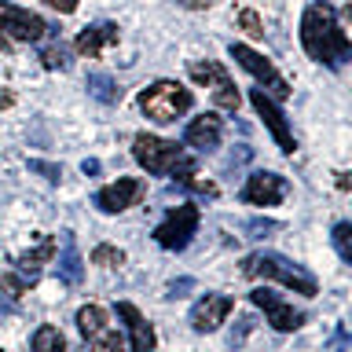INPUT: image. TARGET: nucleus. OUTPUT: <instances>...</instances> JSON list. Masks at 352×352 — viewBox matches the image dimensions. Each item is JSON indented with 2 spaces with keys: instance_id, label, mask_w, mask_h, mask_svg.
I'll return each instance as SVG.
<instances>
[{
  "instance_id": "obj_19",
  "label": "nucleus",
  "mask_w": 352,
  "mask_h": 352,
  "mask_svg": "<svg viewBox=\"0 0 352 352\" xmlns=\"http://www.w3.org/2000/svg\"><path fill=\"white\" fill-rule=\"evenodd\" d=\"M85 88H88V96H96L99 103H107V107H114L121 99V85L114 81V77H107V74H88Z\"/></svg>"
},
{
  "instance_id": "obj_25",
  "label": "nucleus",
  "mask_w": 352,
  "mask_h": 352,
  "mask_svg": "<svg viewBox=\"0 0 352 352\" xmlns=\"http://www.w3.org/2000/svg\"><path fill=\"white\" fill-rule=\"evenodd\" d=\"M176 184H180V187H191L195 195H206V198H217V191H220V187H217L213 180H202L198 173H187V176H180Z\"/></svg>"
},
{
  "instance_id": "obj_2",
  "label": "nucleus",
  "mask_w": 352,
  "mask_h": 352,
  "mask_svg": "<svg viewBox=\"0 0 352 352\" xmlns=\"http://www.w3.org/2000/svg\"><path fill=\"white\" fill-rule=\"evenodd\" d=\"M132 158H136L151 176H173V180H180V176L195 173L191 154L184 147H176L173 140L151 136V132H140V136L132 140Z\"/></svg>"
},
{
  "instance_id": "obj_18",
  "label": "nucleus",
  "mask_w": 352,
  "mask_h": 352,
  "mask_svg": "<svg viewBox=\"0 0 352 352\" xmlns=\"http://www.w3.org/2000/svg\"><path fill=\"white\" fill-rule=\"evenodd\" d=\"M30 352H66V338L59 327L52 323H41L33 330V341H30Z\"/></svg>"
},
{
  "instance_id": "obj_11",
  "label": "nucleus",
  "mask_w": 352,
  "mask_h": 352,
  "mask_svg": "<svg viewBox=\"0 0 352 352\" xmlns=\"http://www.w3.org/2000/svg\"><path fill=\"white\" fill-rule=\"evenodd\" d=\"M118 319L129 330V349L132 352H154V349H158V338H154L151 319L143 316L132 301H118Z\"/></svg>"
},
{
  "instance_id": "obj_5",
  "label": "nucleus",
  "mask_w": 352,
  "mask_h": 352,
  "mask_svg": "<svg viewBox=\"0 0 352 352\" xmlns=\"http://www.w3.org/2000/svg\"><path fill=\"white\" fill-rule=\"evenodd\" d=\"M228 52H231V59H235V63H239L242 70H246L261 88H268L275 99H286V96H290V85H286V77L272 66V59H264V55H261V52H253L250 44H231Z\"/></svg>"
},
{
  "instance_id": "obj_9",
  "label": "nucleus",
  "mask_w": 352,
  "mask_h": 352,
  "mask_svg": "<svg viewBox=\"0 0 352 352\" xmlns=\"http://www.w3.org/2000/svg\"><path fill=\"white\" fill-rule=\"evenodd\" d=\"M250 301L264 308V316H268L272 330H279V334H290V330H297L305 323V312H297L294 305H286L283 297H275L272 290H264V286H257V290L250 294Z\"/></svg>"
},
{
  "instance_id": "obj_32",
  "label": "nucleus",
  "mask_w": 352,
  "mask_h": 352,
  "mask_svg": "<svg viewBox=\"0 0 352 352\" xmlns=\"http://www.w3.org/2000/svg\"><path fill=\"white\" fill-rule=\"evenodd\" d=\"M8 107H15V92H11V88H0V110H8Z\"/></svg>"
},
{
  "instance_id": "obj_8",
  "label": "nucleus",
  "mask_w": 352,
  "mask_h": 352,
  "mask_svg": "<svg viewBox=\"0 0 352 352\" xmlns=\"http://www.w3.org/2000/svg\"><path fill=\"white\" fill-rule=\"evenodd\" d=\"M250 103H253V110H257V118L268 125V132L275 136L279 151H283V154H294V151H297V140H294L290 125H286V114L275 107V99L264 92V88H253V92H250Z\"/></svg>"
},
{
  "instance_id": "obj_23",
  "label": "nucleus",
  "mask_w": 352,
  "mask_h": 352,
  "mask_svg": "<svg viewBox=\"0 0 352 352\" xmlns=\"http://www.w3.org/2000/svg\"><path fill=\"white\" fill-rule=\"evenodd\" d=\"M41 63H44V70H66L70 66V52H66V44H48L41 52Z\"/></svg>"
},
{
  "instance_id": "obj_10",
  "label": "nucleus",
  "mask_w": 352,
  "mask_h": 352,
  "mask_svg": "<svg viewBox=\"0 0 352 352\" xmlns=\"http://www.w3.org/2000/svg\"><path fill=\"white\" fill-rule=\"evenodd\" d=\"M143 198V180L136 176H118L114 184L99 187L96 191V206L103 209V213H125L129 206H136Z\"/></svg>"
},
{
  "instance_id": "obj_3",
  "label": "nucleus",
  "mask_w": 352,
  "mask_h": 352,
  "mask_svg": "<svg viewBox=\"0 0 352 352\" xmlns=\"http://www.w3.org/2000/svg\"><path fill=\"white\" fill-rule=\"evenodd\" d=\"M242 275H246V279H272V283H283L286 290L305 294V297H316V294H319L316 279L301 268V264L286 261L283 253H272V250L250 253V257L242 261Z\"/></svg>"
},
{
  "instance_id": "obj_1",
  "label": "nucleus",
  "mask_w": 352,
  "mask_h": 352,
  "mask_svg": "<svg viewBox=\"0 0 352 352\" xmlns=\"http://www.w3.org/2000/svg\"><path fill=\"white\" fill-rule=\"evenodd\" d=\"M301 44H305V52L312 55L316 63L341 66L349 59L352 41H349V30L341 26V15H338L334 4L316 0V4L305 8V15H301Z\"/></svg>"
},
{
  "instance_id": "obj_27",
  "label": "nucleus",
  "mask_w": 352,
  "mask_h": 352,
  "mask_svg": "<svg viewBox=\"0 0 352 352\" xmlns=\"http://www.w3.org/2000/svg\"><path fill=\"white\" fill-rule=\"evenodd\" d=\"M30 169H33V173H41L44 180H52V184L63 176V169H59V165H52V162H41V158H33V162H30Z\"/></svg>"
},
{
  "instance_id": "obj_15",
  "label": "nucleus",
  "mask_w": 352,
  "mask_h": 352,
  "mask_svg": "<svg viewBox=\"0 0 352 352\" xmlns=\"http://www.w3.org/2000/svg\"><path fill=\"white\" fill-rule=\"evenodd\" d=\"M118 37H121V33H118L114 22H96V26H85L81 33H77L74 48L81 55H88V59H96V55H103V52L114 48Z\"/></svg>"
},
{
  "instance_id": "obj_34",
  "label": "nucleus",
  "mask_w": 352,
  "mask_h": 352,
  "mask_svg": "<svg viewBox=\"0 0 352 352\" xmlns=\"http://www.w3.org/2000/svg\"><path fill=\"white\" fill-rule=\"evenodd\" d=\"M0 48H11V41L4 37V33H0Z\"/></svg>"
},
{
  "instance_id": "obj_20",
  "label": "nucleus",
  "mask_w": 352,
  "mask_h": 352,
  "mask_svg": "<svg viewBox=\"0 0 352 352\" xmlns=\"http://www.w3.org/2000/svg\"><path fill=\"white\" fill-rule=\"evenodd\" d=\"M107 308L103 305H81L77 308V330H81L85 338H96L99 330H107Z\"/></svg>"
},
{
  "instance_id": "obj_22",
  "label": "nucleus",
  "mask_w": 352,
  "mask_h": 352,
  "mask_svg": "<svg viewBox=\"0 0 352 352\" xmlns=\"http://www.w3.org/2000/svg\"><path fill=\"white\" fill-rule=\"evenodd\" d=\"M334 250H338V257L345 261V264H352V224L349 220H341V224H334Z\"/></svg>"
},
{
  "instance_id": "obj_28",
  "label": "nucleus",
  "mask_w": 352,
  "mask_h": 352,
  "mask_svg": "<svg viewBox=\"0 0 352 352\" xmlns=\"http://www.w3.org/2000/svg\"><path fill=\"white\" fill-rule=\"evenodd\" d=\"M33 283H37V275H30V279H26V275H4V286H8V290H15V294H26Z\"/></svg>"
},
{
  "instance_id": "obj_31",
  "label": "nucleus",
  "mask_w": 352,
  "mask_h": 352,
  "mask_svg": "<svg viewBox=\"0 0 352 352\" xmlns=\"http://www.w3.org/2000/svg\"><path fill=\"white\" fill-rule=\"evenodd\" d=\"M184 290H191V279H180L169 286V297H184Z\"/></svg>"
},
{
  "instance_id": "obj_17",
  "label": "nucleus",
  "mask_w": 352,
  "mask_h": 352,
  "mask_svg": "<svg viewBox=\"0 0 352 352\" xmlns=\"http://www.w3.org/2000/svg\"><path fill=\"white\" fill-rule=\"evenodd\" d=\"M55 257V239H48L44 235L41 242H37V250H26V253H19L15 257V264H19V272H26V275H37V268L41 264H48Z\"/></svg>"
},
{
  "instance_id": "obj_24",
  "label": "nucleus",
  "mask_w": 352,
  "mask_h": 352,
  "mask_svg": "<svg viewBox=\"0 0 352 352\" xmlns=\"http://www.w3.org/2000/svg\"><path fill=\"white\" fill-rule=\"evenodd\" d=\"M92 264H99V268H121V264H125V253H121L118 246H96L92 250Z\"/></svg>"
},
{
  "instance_id": "obj_14",
  "label": "nucleus",
  "mask_w": 352,
  "mask_h": 352,
  "mask_svg": "<svg viewBox=\"0 0 352 352\" xmlns=\"http://www.w3.org/2000/svg\"><path fill=\"white\" fill-rule=\"evenodd\" d=\"M220 136H224V121H220L217 114H202V118H195L191 125L184 129V143H187V147L206 151V154L220 147Z\"/></svg>"
},
{
  "instance_id": "obj_33",
  "label": "nucleus",
  "mask_w": 352,
  "mask_h": 352,
  "mask_svg": "<svg viewBox=\"0 0 352 352\" xmlns=\"http://www.w3.org/2000/svg\"><path fill=\"white\" fill-rule=\"evenodd\" d=\"M81 173H88V176L99 173V162H96V158H85V162H81Z\"/></svg>"
},
{
  "instance_id": "obj_7",
  "label": "nucleus",
  "mask_w": 352,
  "mask_h": 352,
  "mask_svg": "<svg viewBox=\"0 0 352 352\" xmlns=\"http://www.w3.org/2000/svg\"><path fill=\"white\" fill-rule=\"evenodd\" d=\"M44 19L33 15L30 8H19V4H8V0H0V33H4L8 41H19V44H33L44 37Z\"/></svg>"
},
{
  "instance_id": "obj_26",
  "label": "nucleus",
  "mask_w": 352,
  "mask_h": 352,
  "mask_svg": "<svg viewBox=\"0 0 352 352\" xmlns=\"http://www.w3.org/2000/svg\"><path fill=\"white\" fill-rule=\"evenodd\" d=\"M239 30L246 33V37H264V22L253 8H242L239 11Z\"/></svg>"
},
{
  "instance_id": "obj_13",
  "label": "nucleus",
  "mask_w": 352,
  "mask_h": 352,
  "mask_svg": "<svg viewBox=\"0 0 352 352\" xmlns=\"http://www.w3.org/2000/svg\"><path fill=\"white\" fill-rule=\"evenodd\" d=\"M286 195V180L279 173H253L242 187V202L250 206H279Z\"/></svg>"
},
{
  "instance_id": "obj_29",
  "label": "nucleus",
  "mask_w": 352,
  "mask_h": 352,
  "mask_svg": "<svg viewBox=\"0 0 352 352\" xmlns=\"http://www.w3.org/2000/svg\"><path fill=\"white\" fill-rule=\"evenodd\" d=\"M48 8H55L59 15H70V11H77V0H44Z\"/></svg>"
},
{
  "instance_id": "obj_6",
  "label": "nucleus",
  "mask_w": 352,
  "mask_h": 352,
  "mask_svg": "<svg viewBox=\"0 0 352 352\" xmlns=\"http://www.w3.org/2000/svg\"><path fill=\"white\" fill-rule=\"evenodd\" d=\"M195 231H198V206L187 202V206H176L165 213V220L154 228V242L162 250H184Z\"/></svg>"
},
{
  "instance_id": "obj_4",
  "label": "nucleus",
  "mask_w": 352,
  "mask_h": 352,
  "mask_svg": "<svg viewBox=\"0 0 352 352\" xmlns=\"http://www.w3.org/2000/svg\"><path fill=\"white\" fill-rule=\"evenodd\" d=\"M195 107L191 88H184L180 81H154L140 92V110L158 125H173L176 118H184Z\"/></svg>"
},
{
  "instance_id": "obj_12",
  "label": "nucleus",
  "mask_w": 352,
  "mask_h": 352,
  "mask_svg": "<svg viewBox=\"0 0 352 352\" xmlns=\"http://www.w3.org/2000/svg\"><path fill=\"white\" fill-rule=\"evenodd\" d=\"M231 308H235V301H231L228 294H206L202 301L191 308V327L198 334H209V330H217L231 316Z\"/></svg>"
},
{
  "instance_id": "obj_16",
  "label": "nucleus",
  "mask_w": 352,
  "mask_h": 352,
  "mask_svg": "<svg viewBox=\"0 0 352 352\" xmlns=\"http://www.w3.org/2000/svg\"><path fill=\"white\" fill-rule=\"evenodd\" d=\"M59 275L70 286H77L81 283V275H85V268H81V253H77V242H74V235H63V257H59Z\"/></svg>"
},
{
  "instance_id": "obj_30",
  "label": "nucleus",
  "mask_w": 352,
  "mask_h": 352,
  "mask_svg": "<svg viewBox=\"0 0 352 352\" xmlns=\"http://www.w3.org/2000/svg\"><path fill=\"white\" fill-rule=\"evenodd\" d=\"M176 4L187 8V11H206L209 4H213V0H176Z\"/></svg>"
},
{
  "instance_id": "obj_21",
  "label": "nucleus",
  "mask_w": 352,
  "mask_h": 352,
  "mask_svg": "<svg viewBox=\"0 0 352 352\" xmlns=\"http://www.w3.org/2000/svg\"><path fill=\"white\" fill-rule=\"evenodd\" d=\"M88 352H125V338H121L114 327H107V330H99L96 338H88Z\"/></svg>"
}]
</instances>
